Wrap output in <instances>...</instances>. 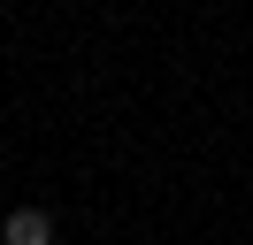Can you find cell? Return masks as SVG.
Listing matches in <instances>:
<instances>
[{"instance_id": "obj_1", "label": "cell", "mask_w": 253, "mask_h": 245, "mask_svg": "<svg viewBox=\"0 0 253 245\" xmlns=\"http://www.w3.org/2000/svg\"><path fill=\"white\" fill-rule=\"evenodd\" d=\"M0 245H54V214L46 207H16L0 222Z\"/></svg>"}]
</instances>
